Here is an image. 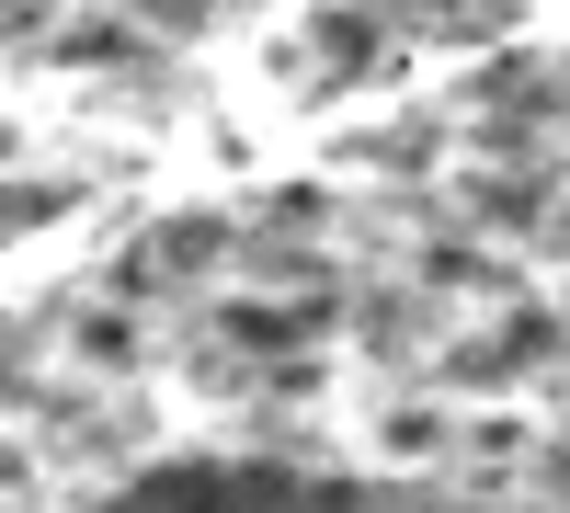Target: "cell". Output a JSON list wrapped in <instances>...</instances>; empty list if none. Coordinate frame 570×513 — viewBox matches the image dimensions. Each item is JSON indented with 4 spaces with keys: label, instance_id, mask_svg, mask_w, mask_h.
Segmentation results:
<instances>
[]
</instances>
